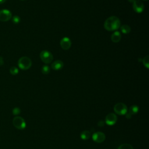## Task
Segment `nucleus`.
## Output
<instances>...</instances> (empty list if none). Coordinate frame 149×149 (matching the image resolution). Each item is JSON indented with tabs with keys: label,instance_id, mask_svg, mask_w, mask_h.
Instances as JSON below:
<instances>
[{
	"label": "nucleus",
	"instance_id": "f257e3e1",
	"mask_svg": "<svg viewBox=\"0 0 149 149\" xmlns=\"http://www.w3.org/2000/svg\"><path fill=\"white\" fill-rule=\"evenodd\" d=\"M104 26L105 29L108 31L116 30L120 26V21L118 17L111 16L106 19Z\"/></svg>",
	"mask_w": 149,
	"mask_h": 149
},
{
	"label": "nucleus",
	"instance_id": "f03ea898",
	"mask_svg": "<svg viewBox=\"0 0 149 149\" xmlns=\"http://www.w3.org/2000/svg\"><path fill=\"white\" fill-rule=\"evenodd\" d=\"M17 65L21 69L27 70L31 66L32 62L29 57L22 56L18 60Z\"/></svg>",
	"mask_w": 149,
	"mask_h": 149
},
{
	"label": "nucleus",
	"instance_id": "7ed1b4c3",
	"mask_svg": "<svg viewBox=\"0 0 149 149\" xmlns=\"http://www.w3.org/2000/svg\"><path fill=\"white\" fill-rule=\"evenodd\" d=\"M13 126L19 130L24 129L26 126L24 119L20 116H15L13 119Z\"/></svg>",
	"mask_w": 149,
	"mask_h": 149
},
{
	"label": "nucleus",
	"instance_id": "20e7f679",
	"mask_svg": "<svg viewBox=\"0 0 149 149\" xmlns=\"http://www.w3.org/2000/svg\"><path fill=\"white\" fill-rule=\"evenodd\" d=\"M113 110L115 112L119 115H125L127 111V106L123 102H118L113 107Z\"/></svg>",
	"mask_w": 149,
	"mask_h": 149
},
{
	"label": "nucleus",
	"instance_id": "39448f33",
	"mask_svg": "<svg viewBox=\"0 0 149 149\" xmlns=\"http://www.w3.org/2000/svg\"><path fill=\"white\" fill-rule=\"evenodd\" d=\"M41 61L45 63H49L53 59L52 54L48 51L43 50L41 52L40 55Z\"/></svg>",
	"mask_w": 149,
	"mask_h": 149
},
{
	"label": "nucleus",
	"instance_id": "423d86ee",
	"mask_svg": "<svg viewBox=\"0 0 149 149\" xmlns=\"http://www.w3.org/2000/svg\"><path fill=\"white\" fill-rule=\"evenodd\" d=\"M12 17V13L10 10L3 9L0 10V21L1 22H8L11 19Z\"/></svg>",
	"mask_w": 149,
	"mask_h": 149
},
{
	"label": "nucleus",
	"instance_id": "0eeeda50",
	"mask_svg": "<svg viewBox=\"0 0 149 149\" xmlns=\"http://www.w3.org/2000/svg\"><path fill=\"white\" fill-rule=\"evenodd\" d=\"M118 118L116 115L113 113H108L106 117L105 122L109 126H112L116 122Z\"/></svg>",
	"mask_w": 149,
	"mask_h": 149
},
{
	"label": "nucleus",
	"instance_id": "6e6552de",
	"mask_svg": "<svg viewBox=\"0 0 149 149\" xmlns=\"http://www.w3.org/2000/svg\"><path fill=\"white\" fill-rule=\"evenodd\" d=\"M92 139L93 141L96 143H101L105 140V135L104 133L101 132H97L93 133L92 135Z\"/></svg>",
	"mask_w": 149,
	"mask_h": 149
},
{
	"label": "nucleus",
	"instance_id": "1a4fd4ad",
	"mask_svg": "<svg viewBox=\"0 0 149 149\" xmlns=\"http://www.w3.org/2000/svg\"><path fill=\"white\" fill-rule=\"evenodd\" d=\"M133 8L136 12L138 13H140L144 10V3L141 1L136 0L133 3Z\"/></svg>",
	"mask_w": 149,
	"mask_h": 149
},
{
	"label": "nucleus",
	"instance_id": "9d476101",
	"mask_svg": "<svg viewBox=\"0 0 149 149\" xmlns=\"http://www.w3.org/2000/svg\"><path fill=\"white\" fill-rule=\"evenodd\" d=\"M60 45L63 49L67 50L69 49L71 46V41L68 37H63L60 41Z\"/></svg>",
	"mask_w": 149,
	"mask_h": 149
},
{
	"label": "nucleus",
	"instance_id": "9b49d317",
	"mask_svg": "<svg viewBox=\"0 0 149 149\" xmlns=\"http://www.w3.org/2000/svg\"><path fill=\"white\" fill-rule=\"evenodd\" d=\"M63 62L61 60H56L51 64V68L55 70L62 69L63 67Z\"/></svg>",
	"mask_w": 149,
	"mask_h": 149
},
{
	"label": "nucleus",
	"instance_id": "f8f14e48",
	"mask_svg": "<svg viewBox=\"0 0 149 149\" xmlns=\"http://www.w3.org/2000/svg\"><path fill=\"white\" fill-rule=\"evenodd\" d=\"M121 37H122V36H121L120 32L116 31L112 34V36L111 37V39L112 42H118L120 40Z\"/></svg>",
	"mask_w": 149,
	"mask_h": 149
},
{
	"label": "nucleus",
	"instance_id": "ddd939ff",
	"mask_svg": "<svg viewBox=\"0 0 149 149\" xmlns=\"http://www.w3.org/2000/svg\"><path fill=\"white\" fill-rule=\"evenodd\" d=\"M91 136V133L88 130H83L80 133V137L83 140H88Z\"/></svg>",
	"mask_w": 149,
	"mask_h": 149
},
{
	"label": "nucleus",
	"instance_id": "4468645a",
	"mask_svg": "<svg viewBox=\"0 0 149 149\" xmlns=\"http://www.w3.org/2000/svg\"><path fill=\"white\" fill-rule=\"evenodd\" d=\"M139 110V108L138 106H137L136 105H133L130 107V108L127 112L132 116L133 115L136 114L138 112Z\"/></svg>",
	"mask_w": 149,
	"mask_h": 149
},
{
	"label": "nucleus",
	"instance_id": "2eb2a0df",
	"mask_svg": "<svg viewBox=\"0 0 149 149\" xmlns=\"http://www.w3.org/2000/svg\"><path fill=\"white\" fill-rule=\"evenodd\" d=\"M120 30L123 34H128L130 32L131 28L127 24H124L120 27Z\"/></svg>",
	"mask_w": 149,
	"mask_h": 149
},
{
	"label": "nucleus",
	"instance_id": "dca6fc26",
	"mask_svg": "<svg viewBox=\"0 0 149 149\" xmlns=\"http://www.w3.org/2000/svg\"><path fill=\"white\" fill-rule=\"evenodd\" d=\"M118 149H133V147L132 145H130V144H127V143H125V144H122L121 145H120Z\"/></svg>",
	"mask_w": 149,
	"mask_h": 149
},
{
	"label": "nucleus",
	"instance_id": "f3484780",
	"mask_svg": "<svg viewBox=\"0 0 149 149\" xmlns=\"http://www.w3.org/2000/svg\"><path fill=\"white\" fill-rule=\"evenodd\" d=\"M142 62L143 63V65H144V66L148 69L149 68V56L148 55H147L143 59H142Z\"/></svg>",
	"mask_w": 149,
	"mask_h": 149
},
{
	"label": "nucleus",
	"instance_id": "a211bd4d",
	"mask_svg": "<svg viewBox=\"0 0 149 149\" xmlns=\"http://www.w3.org/2000/svg\"><path fill=\"white\" fill-rule=\"evenodd\" d=\"M50 71V68L47 65H44L41 68V72L44 74H47Z\"/></svg>",
	"mask_w": 149,
	"mask_h": 149
},
{
	"label": "nucleus",
	"instance_id": "6ab92c4d",
	"mask_svg": "<svg viewBox=\"0 0 149 149\" xmlns=\"http://www.w3.org/2000/svg\"><path fill=\"white\" fill-rule=\"evenodd\" d=\"M9 72H10V73L12 75H16L18 73H19V70L18 69L15 67V66H12L9 69Z\"/></svg>",
	"mask_w": 149,
	"mask_h": 149
},
{
	"label": "nucleus",
	"instance_id": "aec40b11",
	"mask_svg": "<svg viewBox=\"0 0 149 149\" xmlns=\"http://www.w3.org/2000/svg\"><path fill=\"white\" fill-rule=\"evenodd\" d=\"M12 21L14 24H18L20 22V18L19 16L15 15L13 17H12Z\"/></svg>",
	"mask_w": 149,
	"mask_h": 149
},
{
	"label": "nucleus",
	"instance_id": "412c9836",
	"mask_svg": "<svg viewBox=\"0 0 149 149\" xmlns=\"http://www.w3.org/2000/svg\"><path fill=\"white\" fill-rule=\"evenodd\" d=\"M12 113H13V114L14 115H18V114H19V113H20V109L19 108L16 107V108H15L13 109Z\"/></svg>",
	"mask_w": 149,
	"mask_h": 149
},
{
	"label": "nucleus",
	"instance_id": "4be33fe9",
	"mask_svg": "<svg viewBox=\"0 0 149 149\" xmlns=\"http://www.w3.org/2000/svg\"><path fill=\"white\" fill-rule=\"evenodd\" d=\"M98 125L100 126V127H102V126H104L105 125V122L104 120H100L98 122Z\"/></svg>",
	"mask_w": 149,
	"mask_h": 149
},
{
	"label": "nucleus",
	"instance_id": "5701e85b",
	"mask_svg": "<svg viewBox=\"0 0 149 149\" xmlns=\"http://www.w3.org/2000/svg\"><path fill=\"white\" fill-rule=\"evenodd\" d=\"M3 63H4V61H3V57L2 56H0V65H3Z\"/></svg>",
	"mask_w": 149,
	"mask_h": 149
},
{
	"label": "nucleus",
	"instance_id": "b1692460",
	"mask_svg": "<svg viewBox=\"0 0 149 149\" xmlns=\"http://www.w3.org/2000/svg\"><path fill=\"white\" fill-rule=\"evenodd\" d=\"M6 0H0V4L4 3Z\"/></svg>",
	"mask_w": 149,
	"mask_h": 149
},
{
	"label": "nucleus",
	"instance_id": "393cba45",
	"mask_svg": "<svg viewBox=\"0 0 149 149\" xmlns=\"http://www.w3.org/2000/svg\"><path fill=\"white\" fill-rule=\"evenodd\" d=\"M129 2H132V3H133L136 0H127Z\"/></svg>",
	"mask_w": 149,
	"mask_h": 149
},
{
	"label": "nucleus",
	"instance_id": "a878e982",
	"mask_svg": "<svg viewBox=\"0 0 149 149\" xmlns=\"http://www.w3.org/2000/svg\"><path fill=\"white\" fill-rule=\"evenodd\" d=\"M144 1H148V0H144Z\"/></svg>",
	"mask_w": 149,
	"mask_h": 149
},
{
	"label": "nucleus",
	"instance_id": "bb28decb",
	"mask_svg": "<svg viewBox=\"0 0 149 149\" xmlns=\"http://www.w3.org/2000/svg\"><path fill=\"white\" fill-rule=\"evenodd\" d=\"M20 1H24V0H20Z\"/></svg>",
	"mask_w": 149,
	"mask_h": 149
}]
</instances>
